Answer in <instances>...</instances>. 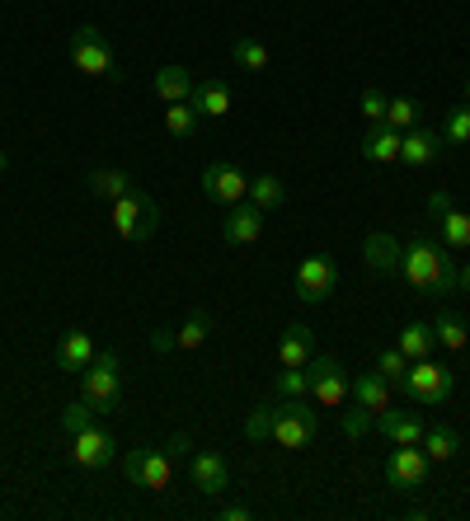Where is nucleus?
<instances>
[{
    "label": "nucleus",
    "instance_id": "28",
    "mask_svg": "<svg viewBox=\"0 0 470 521\" xmlns=\"http://www.w3.org/2000/svg\"><path fill=\"white\" fill-rule=\"evenodd\" d=\"M160 123H165V132H170L174 141H184V137L198 132V108H193V104H165Z\"/></svg>",
    "mask_w": 470,
    "mask_h": 521
},
{
    "label": "nucleus",
    "instance_id": "21",
    "mask_svg": "<svg viewBox=\"0 0 470 521\" xmlns=\"http://www.w3.org/2000/svg\"><path fill=\"white\" fill-rule=\"evenodd\" d=\"M188 104L198 108V118H226V113H231V85H226V80H198V85H193V99H188Z\"/></svg>",
    "mask_w": 470,
    "mask_h": 521
},
{
    "label": "nucleus",
    "instance_id": "8",
    "mask_svg": "<svg viewBox=\"0 0 470 521\" xmlns=\"http://www.w3.org/2000/svg\"><path fill=\"white\" fill-rule=\"evenodd\" d=\"M334 287H339V268H334L329 254H311V259H301V268H297V301L320 306V301L334 296Z\"/></svg>",
    "mask_w": 470,
    "mask_h": 521
},
{
    "label": "nucleus",
    "instance_id": "23",
    "mask_svg": "<svg viewBox=\"0 0 470 521\" xmlns=\"http://www.w3.org/2000/svg\"><path fill=\"white\" fill-rule=\"evenodd\" d=\"M151 90H156L160 104H188L193 99V76H188L184 66H160Z\"/></svg>",
    "mask_w": 470,
    "mask_h": 521
},
{
    "label": "nucleus",
    "instance_id": "16",
    "mask_svg": "<svg viewBox=\"0 0 470 521\" xmlns=\"http://www.w3.org/2000/svg\"><path fill=\"white\" fill-rule=\"evenodd\" d=\"M94 357H99V348H94V338L85 334V329H66V334L57 338V367H62L66 376H80Z\"/></svg>",
    "mask_w": 470,
    "mask_h": 521
},
{
    "label": "nucleus",
    "instance_id": "29",
    "mask_svg": "<svg viewBox=\"0 0 470 521\" xmlns=\"http://www.w3.org/2000/svg\"><path fill=\"white\" fill-rule=\"evenodd\" d=\"M438 226H442V240H447V249H470V216L461 212V207H447V212H438Z\"/></svg>",
    "mask_w": 470,
    "mask_h": 521
},
{
    "label": "nucleus",
    "instance_id": "9",
    "mask_svg": "<svg viewBox=\"0 0 470 521\" xmlns=\"http://www.w3.org/2000/svg\"><path fill=\"white\" fill-rule=\"evenodd\" d=\"M71 460H76L80 470H104V465L118 460V437L109 428H99V423L71 432Z\"/></svg>",
    "mask_w": 470,
    "mask_h": 521
},
{
    "label": "nucleus",
    "instance_id": "33",
    "mask_svg": "<svg viewBox=\"0 0 470 521\" xmlns=\"http://www.w3.org/2000/svg\"><path fill=\"white\" fill-rule=\"evenodd\" d=\"M231 57H235V66H245V71H268V47L259 43V38H235L231 43Z\"/></svg>",
    "mask_w": 470,
    "mask_h": 521
},
{
    "label": "nucleus",
    "instance_id": "41",
    "mask_svg": "<svg viewBox=\"0 0 470 521\" xmlns=\"http://www.w3.org/2000/svg\"><path fill=\"white\" fill-rule=\"evenodd\" d=\"M254 517V512H250V507H240V503H235V507H221V521H250Z\"/></svg>",
    "mask_w": 470,
    "mask_h": 521
},
{
    "label": "nucleus",
    "instance_id": "20",
    "mask_svg": "<svg viewBox=\"0 0 470 521\" xmlns=\"http://www.w3.org/2000/svg\"><path fill=\"white\" fill-rule=\"evenodd\" d=\"M311 357H315L311 324H287V334L278 338V367H311Z\"/></svg>",
    "mask_w": 470,
    "mask_h": 521
},
{
    "label": "nucleus",
    "instance_id": "10",
    "mask_svg": "<svg viewBox=\"0 0 470 521\" xmlns=\"http://www.w3.org/2000/svg\"><path fill=\"white\" fill-rule=\"evenodd\" d=\"M198 184H203L207 198L226 202V207H235V202L250 198V179H245V174H240L231 160H212V165L203 169V179H198Z\"/></svg>",
    "mask_w": 470,
    "mask_h": 521
},
{
    "label": "nucleus",
    "instance_id": "27",
    "mask_svg": "<svg viewBox=\"0 0 470 521\" xmlns=\"http://www.w3.org/2000/svg\"><path fill=\"white\" fill-rule=\"evenodd\" d=\"M456 451H461V437H456V428H428V432H423V456L433 460V465L452 460Z\"/></svg>",
    "mask_w": 470,
    "mask_h": 521
},
{
    "label": "nucleus",
    "instance_id": "43",
    "mask_svg": "<svg viewBox=\"0 0 470 521\" xmlns=\"http://www.w3.org/2000/svg\"><path fill=\"white\" fill-rule=\"evenodd\" d=\"M461 292H470V263L461 268Z\"/></svg>",
    "mask_w": 470,
    "mask_h": 521
},
{
    "label": "nucleus",
    "instance_id": "35",
    "mask_svg": "<svg viewBox=\"0 0 470 521\" xmlns=\"http://www.w3.org/2000/svg\"><path fill=\"white\" fill-rule=\"evenodd\" d=\"M414 123H419V104H414L409 94H400V99H391V104H386V127H395V132H409Z\"/></svg>",
    "mask_w": 470,
    "mask_h": 521
},
{
    "label": "nucleus",
    "instance_id": "12",
    "mask_svg": "<svg viewBox=\"0 0 470 521\" xmlns=\"http://www.w3.org/2000/svg\"><path fill=\"white\" fill-rule=\"evenodd\" d=\"M433 470V460L423 456L419 446H395L391 456H386V484L391 489H423V479Z\"/></svg>",
    "mask_w": 470,
    "mask_h": 521
},
{
    "label": "nucleus",
    "instance_id": "14",
    "mask_svg": "<svg viewBox=\"0 0 470 521\" xmlns=\"http://www.w3.org/2000/svg\"><path fill=\"white\" fill-rule=\"evenodd\" d=\"M259 235H264V212L250 198L235 202L231 212H226V221H221V240L226 245H254Z\"/></svg>",
    "mask_w": 470,
    "mask_h": 521
},
{
    "label": "nucleus",
    "instance_id": "32",
    "mask_svg": "<svg viewBox=\"0 0 470 521\" xmlns=\"http://www.w3.org/2000/svg\"><path fill=\"white\" fill-rule=\"evenodd\" d=\"M207 334H212V315H207V310H193V315H188V320L174 329V338H179V348H184V353L203 348Z\"/></svg>",
    "mask_w": 470,
    "mask_h": 521
},
{
    "label": "nucleus",
    "instance_id": "19",
    "mask_svg": "<svg viewBox=\"0 0 470 521\" xmlns=\"http://www.w3.org/2000/svg\"><path fill=\"white\" fill-rule=\"evenodd\" d=\"M400 254H405V245H400L395 235H386V230L367 235V245H362L367 268H372V273H386V277H400Z\"/></svg>",
    "mask_w": 470,
    "mask_h": 521
},
{
    "label": "nucleus",
    "instance_id": "15",
    "mask_svg": "<svg viewBox=\"0 0 470 521\" xmlns=\"http://www.w3.org/2000/svg\"><path fill=\"white\" fill-rule=\"evenodd\" d=\"M442 132H433V127H409L405 141H400V165L409 169H423V165H438V155H442Z\"/></svg>",
    "mask_w": 470,
    "mask_h": 521
},
{
    "label": "nucleus",
    "instance_id": "25",
    "mask_svg": "<svg viewBox=\"0 0 470 521\" xmlns=\"http://www.w3.org/2000/svg\"><path fill=\"white\" fill-rule=\"evenodd\" d=\"M132 174H127V169H94L90 174V193L94 198H104V202H118L123 198V193H132Z\"/></svg>",
    "mask_w": 470,
    "mask_h": 521
},
{
    "label": "nucleus",
    "instance_id": "31",
    "mask_svg": "<svg viewBox=\"0 0 470 521\" xmlns=\"http://www.w3.org/2000/svg\"><path fill=\"white\" fill-rule=\"evenodd\" d=\"M273 395L278 399L311 395V367H278V376H273Z\"/></svg>",
    "mask_w": 470,
    "mask_h": 521
},
{
    "label": "nucleus",
    "instance_id": "13",
    "mask_svg": "<svg viewBox=\"0 0 470 521\" xmlns=\"http://www.w3.org/2000/svg\"><path fill=\"white\" fill-rule=\"evenodd\" d=\"M188 479H193V489L207 493V498H221V493L231 489V465L221 451H193L188 460Z\"/></svg>",
    "mask_w": 470,
    "mask_h": 521
},
{
    "label": "nucleus",
    "instance_id": "7",
    "mask_svg": "<svg viewBox=\"0 0 470 521\" xmlns=\"http://www.w3.org/2000/svg\"><path fill=\"white\" fill-rule=\"evenodd\" d=\"M123 475L137 484V489H151V493H165L174 479V456L170 451H146V446H137V451H127L123 456Z\"/></svg>",
    "mask_w": 470,
    "mask_h": 521
},
{
    "label": "nucleus",
    "instance_id": "18",
    "mask_svg": "<svg viewBox=\"0 0 470 521\" xmlns=\"http://www.w3.org/2000/svg\"><path fill=\"white\" fill-rule=\"evenodd\" d=\"M381 437L395 446H423V418L419 414H405V409H386V414L372 418Z\"/></svg>",
    "mask_w": 470,
    "mask_h": 521
},
{
    "label": "nucleus",
    "instance_id": "44",
    "mask_svg": "<svg viewBox=\"0 0 470 521\" xmlns=\"http://www.w3.org/2000/svg\"><path fill=\"white\" fill-rule=\"evenodd\" d=\"M466 104H470V80H466Z\"/></svg>",
    "mask_w": 470,
    "mask_h": 521
},
{
    "label": "nucleus",
    "instance_id": "38",
    "mask_svg": "<svg viewBox=\"0 0 470 521\" xmlns=\"http://www.w3.org/2000/svg\"><path fill=\"white\" fill-rule=\"evenodd\" d=\"M386 104H391V99L381 90H362V118H367V123H386Z\"/></svg>",
    "mask_w": 470,
    "mask_h": 521
},
{
    "label": "nucleus",
    "instance_id": "30",
    "mask_svg": "<svg viewBox=\"0 0 470 521\" xmlns=\"http://www.w3.org/2000/svg\"><path fill=\"white\" fill-rule=\"evenodd\" d=\"M433 334H438V348H447V353H461V348L470 343V329L456 320L452 310H442L438 320H433Z\"/></svg>",
    "mask_w": 470,
    "mask_h": 521
},
{
    "label": "nucleus",
    "instance_id": "24",
    "mask_svg": "<svg viewBox=\"0 0 470 521\" xmlns=\"http://www.w3.org/2000/svg\"><path fill=\"white\" fill-rule=\"evenodd\" d=\"M395 348H400L409 362H423V357H433V348H438V334H433L428 320H409L405 329H400V338H395Z\"/></svg>",
    "mask_w": 470,
    "mask_h": 521
},
{
    "label": "nucleus",
    "instance_id": "6",
    "mask_svg": "<svg viewBox=\"0 0 470 521\" xmlns=\"http://www.w3.org/2000/svg\"><path fill=\"white\" fill-rule=\"evenodd\" d=\"M452 385H456L452 367H442V362H433V357H423V362H409L400 390H405L414 404H423V409H438V404L452 399Z\"/></svg>",
    "mask_w": 470,
    "mask_h": 521
},
{
    "label": "nucleus",
    "instance_id": "3",
    "mask_svg": "<svg viewBox=\"0 0 470 521\" xmlns=\"http://www.w3.org/2000/svg\"><path fill=\"white\" fill-rule=\"evenodd\" d=\"M123 395V357L118 353H99L90 367L80 371V399L90 404L94 414H113Z\"/></svg>",
    "mask_w": 470,
    "mask_h": 521
},
{
    "label": "nucleus",
    "instance_id": "2",
    "mask_svg": "<svg viewBox=\"0 0 470 521\" xmlns=\"http://www.w3.org/2000/svg\"><path fill=\"white\" fill-rule=\"evenodd\" d=\"M400 277H405L414 292L423 296H452L461 292V263L452 259V249L438 245V240H428L423 230H414L409 235L405 254H400Z\"/></svg>",
    "mask_w": 470,
    "mask_h": 521
},
{
    "label": "nucleus",
    "instance_id": "5",
    "mask_svg": "<svg viewBox=\"0 0 470 521\" xmlns=\"http://www.w3.org/2000/svg\"><path fill=\"white\" fill-rule=\"evenodd\" d=\"M66 52H71V66L85 71V76H99V80H118V76H123V66H118V57H113V47L104 43V33L94 29V24H85V29L71 33Z\"/></svg>",
    "mask_w": 470,
    "mask_h": 521
},
{
    "label": "nucleus",
    "instance_id": "11",
    "mask_svg": "<svg viewBox=\"0 0 470 521\" xmlns=\"http://www.w3.org/2000/svg\"><path fill=\"white\" fill-rule=\"evenodd\" d=\"M311 399L320 409H339L348 399V376L334 357H320V353L311 357Z\"/></svg>",
    "mask_w": 470,
    "mask_h": 521
},
{
    "label": "nucleus",
    "instance_id": "22",
    "mask_svg": "<svg viewBox=\"0 0 470 521\" xmlns=\"http://www.w3.org/2000/svg\"><path fill=\"white\" fill-rule=\"evenodd\" d=\"M400 141L405 132H395L386 123H372V132L362 137V160H372V165H395L400 160Z\"/></svg>",
    "mask_w": 470,
    "mask_h": 521
},
{
    "label": "nucleus",
    "instance_id": "4",
    "mask_svg": "<svg viewBox=\"0 0 470 521\" xmlns=\"http://www.w3.org/2000/svg\"><path fill=\"white\" fill-rule=\"evenodd\" d=\"M156 226H160V202L151 198V193L132 188V193H123V198L113 202V230H118L123 240L141 245V240L156 235Z\"/></svg>",
    "mask_w": 470,
    "mask_h": 521
},
{
    "label": "nucleus",
    "instance_id": "17",
    "mask_svg": "<svg viewBox=\"0 0 470 521\" xmlns=\"http://www.w3.org/2000/svg\"><path fill=\"white\" fill-rule=\"evenodd\" d=\"M348 395L358 399L372 418L391 409V381H386L381 371H362V376H353V381H348Z\"/></svg>",
    "mask_w": 470,
    "mask_h": 521
},
{
    "label": "nucleus",
    "instance_id": "42",
    "mask_svg": "<svg viewBox=\"0 0 470 521\" xmlns=\"http://www.w3.org/2000/svg\"><path fill=\"white\" fill-rule=\"evenodd\" d=\"M447 207H452V198H447V193H442V188H438V193H433V198H428V212L438 216V212H447Z\"/></svg>",
    "mask_w": 470,
    "mask_h": 521
},
{
    "label": "nucleus",
    "instance_id": "40",
    "mask_svg": "<svg viewBox=\"0 0 470 521\" xmlns=\"http://www.w3.org/2000/svg\"><path fill=\"white\" fill-rule=\"evenodd\" d=\"M174 348H179L174 329H165V324H160V329H151V353H156V357H170Z\"/></svg>",
    "mask_w": 470,
    "mask_h": 521
},
{
    "label": "nucleus",
    "instance_id": "37",
    "mask_svg": "<svg viewBox=\"0 0 470 521\" xmlns=\"http://www.w3.org/2000/svg\"><path fill=\"white\" fill-rule=\"evenodd\" d=\"M94 423H99V414H94V409L85 404V399H76V404H66V409H62V428H66V432L94 428Z\"/></svg>",
    "mask_w": 470,
    "mask_h": 521
},
{
    "label": "nucleus",
    "instance_id": "34",
    "mask_svg": "<svg viewBox=\"0 0 470 521\" xmlns=\"http://www.w3.org/2000/svg\"><path fill=\"white\" fill-rule=\"evenodd\" d=\"M442 141H447V146H461V151L470 146V104H456L452 113H447V123H442Z\"/></svg>",
    "mask_w": 470,
    "mask_h": 521
},
{
    "label": "nucleus",
    "instance_id": "1",
    "mask_svg": "<svg viewBox=\"0 0 470 521\" xmlns=\"http://www.w3.org/2000/svg\"><path fill=\"white\" fill-rule=\"evenodd\" d=\"M315 432H320V418L311 414V395H297V399L273 395V404H259L245 418V437H254V442H278L282 451L311 446Z\"/></svg>",
    "mask_w": 470,
    "mask_h": 521
},
{
    "label": "nucleus",
    "instance_id": "26",
    "mask_svg": "<svg viewBox=\"0 0 470 521\" xmlns=\"http://www.w3.org/2000/svg\"><path fill=\"white\" fill-rule=\"evenodd\" d=\"M250 202L259 207V212H278L282 202H287V188H282L278 174H259V179H250Z\"/></svg>",
    "mask_w": 470,
    "mask_h": 521
},
{
    "label": "nucleus",
    "instance_id": "39",
    "mask_svg": "<svg viewBox=\"0 0 470 521\" xmlns=\"http://www.w3.org/2000/svg\"><path fill=\"white\" fill-rule=\"evenodd\" d=\"M367 428H372V414H367L362 404H358V409H348V414H344V432H348V437H353V442H358V437H362V432H367Z\"/></svg>",
    "mask_w": 470,
    "mask_h": 521
},
{
    "label": "nucleus",
    "instance_id": "36",
    "mask_svg": "<svg viewBox=\"0 0 470 521\" xmlns=\"http://www.w3.org/2000/svg\"><path fill=\"white\" fill-rule=\"evenodd\" d=\"M376 371H381L391 385H400V381H405V371H409V357L400 353V348H381V357H376Z\"/></svg>",
    "mask_w": 470,
    "mask_h": 521
}]
</instances>
